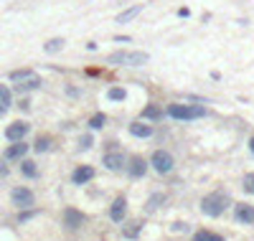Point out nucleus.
Returning a JSON list of instances; mask_svg holds the SVG:
<instances>
[{
    "label": "nucleus",
    "mask_w": 254,
    "mask_h": 241,
    "mask_svg": "<svg viewBox=\"0 0 254 241\" xmlns=\"http://www.w3.org/2000/svg\"><path fill=\"white\" fill-rule=\"evenodd\" d=\"M26 152H28V145L23 140H18V142H13V145L5 150V160H18V158H23Z\"/></svg>",
    "instance_id": "obj_12"
},
{
    "label": "nucleus",
    "mask_w": 254,
    "mask_h": 241,
    "mask_svg": "<svg viewBox=\"0 0 254 241\" xmlns=\"http://www.w3.org/2000/svg\"><path fill=\"white\" fill-rule=\"evenodd\" d=\"M10 102H13V94H10V89L5 84H0V114L10 109Z\"/></svg>",
    "instance_id": "obj_14"
},
{
    "label": "nucleus",
    "mask_w": 254,
    "mask_h": 241,
    "mask_svg": "<svg viewBox=\"0 0 254 241\" xmlns=\"http://www.w3.org/2000/svg\"><path fill=\"white\" fill-rule=\"evenodd\" d=\"M31 76H36L31 69H18V71H13L10 74V79H13V84H20V81H26V79H31Z\"/></svg>",
    "instance_id": "obj_17"
},
{
    "label": "nucleus",
    "mask_w": 254,
    "mask_h": 241,
    "mask_svg": "<svg viewBox=\"0 0 254 241\" xmlns=\"http://www.w3.org/2000/svg\"><path fill=\"white\" fill-rule=\"evenodd\" d=\"M148 173V165H145V160H142L140 155H135L130 160V175L132 178H142V175Z\"/></svg>",
    "instance_id": "obj_13"
},
{
    "label": "nucleus",
    "mask_w": 254,
    "mask_h": 241,
    "mask_svg": "<svg viewBox=\"0 0 254 241\" xmlns=\"http://www.w3.org/2000/svg\"><path fill=\"white\" fill-rule=\"evenodd\" d=\"M150 61V53L145 51H112L109 53V64L117 66H142Z\"/></svg>",
    "instance_id": "obj_1"
},
{
    "label": "nucleus",
    "mask_w": 254,
    "mask_h": 241,
    "mask_svg": "<svg viewBox=\"0 0 254 241\" xmlns=\"http://www.w3.org/2000/svg\"><path fill=\"white\" fill-rule=\"evenodd\" d=\"M160 203H163V195L158 193V195H152V198L148 201V206H145V211H148V213H152V211H155V208H158Z\"/></svg>",
    "instance_id": "obj_24"
},
{
    "label": "nucleus",
    "mask_w": 254,
    "mask_h": 241,
    "mask_svg": "<svg viewBox=\"0 0 254 241\" xmlns=\"http://www.w3.org/2000/svg\"><path fill=\"white\" fill-rule=\"evenodd\" d=\"M109 99H112V102H122L125 99V96H127V92L122 89V86H112V89H109Z\"/></svg>",
    "instance_id": "obj_20"
},
{
    "label": "nucleus",
    "mask_w": 254,
    "mask_h": 241,
    "mask_svg": "<svg viewBox=\"0 0 254 241\" xmlns=\"http://www.w3.org/2000/svg\"><path fill=\"white\" fill-rule=\"evenodd\" d=\"M249 147H252V152H254V137L249 140Z\"/></svg>",
    "instance_id": "obj_30"
},
{
    "label": "nucleus",
    "mask_w": 254,
    "mask_h": 241,
    "mask_svg": "<svg viewBox=\"0 0 254 241\" xmlns=\"http://www.w3.org/2000/svg\"><path fill=\"white\" fill-rule=\"evenodd\" d=\"M244 191L254 195V173H249V175H244Z\"/></svg>",
    "instance_id": "obj_27"
},
{
    "label": "nucleus",
    "mask_w": 254,
    "mask_h": 241,
    "mask_svg": "<svg viewBox=\"0 0 254 241\" xmlns=\"http://www.w3.org/2000/svg\"><path fill=\"white\" fill-rule=\"evenodd\" d=\"M125 216H127V201L119 195V198H115L112 208H109V218L112 221H125Z\"/></svg>",
    "instance_id": "obj_8"
},
{
    "label": "nucleus",
    "mask_w": 254,
    "mask_h": 241,
    "mask_svg": "<svg viewBox=\"0 0 254 241\" xmlns=\"http://www.w3.org/2000/svg\"><path fill=\"white\" fill-rule=\"evenodd\" d=\"M140 13V5H135V8H127V10H122V13H119L117 18H115V23H127V20H132Z\"/></svg>",
    "instance_id": "obj_16"
},
{
    "label": "nucleus",
    "mask_w": 254,
    "mask_h": 241,
    "mask_svg": "<svg viewBox=\"0 0 254 241\" xmlns=\"http://www.w3.org/2000/svg\"><path fill=\"white\" fill-rule=\"evenodd\" d=\"M64 224H66V228H79L84 224V213L74 211V208H66L64 211Z\"/></svg>",
    "instance_id": "obj_9"
},
{
    "label": "nucleus",
    "mask_w": 254,
    "mask_h": 241,
    "mask_svg": "<svg viewBox=\"0 0 254 241\" xmlns=\"http://www.w3.org/2000/svg\"><path fill=\"white\" fill-rule=\"evenodd\" d=\"M104 165L109 168V170H122L125 168V155H122V152H107V155H104Z\"/></svg>",
    "instance_id": "obj_10"
},
{
    "label": "nucleus",
    "mask_w": 254,
    "mask_h": 241,
    "mask_svg": "<svg viewBox=\"0 0 254 241\" xmlns=\"http://www.w3.org/2000/svg\"><path fill=\"white\" fill-rule=\"evenodd\" d=\"M226 206H229V198L224 193H208V195H203V201H201V211L206 216L216 218V216H221L226 211Z\"/></svg>",
    "instance_id": "obj_2"
},
{
    "label": "nucleus",
    "mask_w": 254,
    "mask_h": 241,
    "mask_svg": "<svg viewBox=\"0 0 254 241\" xmlns=\"http://www.w3.org/2000/svg\"><path fill=\"white\" fill-rule=\"evenodd\" d=\"M168 114L173 119H196V117H203L206 109L203 107H188V104H170Z\"/></svg>",
    "instance_id": "obj_3"
},
{
    "label": "nucleus",
    "mask_w": 254,
    "mask_h": 241,
    "mask_svg": "<svg viewBox=\"0 0 254 241\" xmlns=\"http://www.w3.org/2000/svg\"><path fill=\"white\" fill-rule=\"evenodd\" d=\"M150 162H152V168H155L158 173H163V175L170 173L173 165H175V162H173V155H170V152H165V150H155V152H152Z\"/></svg>",
    "instance_id": "obj_4"
},
{
    "label": "nucleus",
    "mask_w": 254,
    "mask_h": 241,
    "mask_svg": "<svg viewBox=\"0 0 254 241\" xmlns=\"http://www.w3.org/2000/svg\"><path fill=\"white\" fill-rule=\"evenodd\" d=\"M20 173H23L26 178H36V175H38V170H36V162L23 160V165H20Z\"/></svg>",
    "instance_id": "obj_18"
},
{
    "label": "nucleus",
    "mask_w": 254,
    "mask_h": 241,
    "mask_svg": "<svg viewBox=\"0 0 254 241\" xmlns=\"http://www.w3.org/2000/svg\"><path fill=\"white\" fill-rule=\"evenodd\" d=\"M234 216H237V221H241V224H254V206L237 203L234 206Z\"/></svg>",
    "instance_id": "obj_6"
},
{
    "label": "nucleus",
    "mask_w": 254,
    "mask_h": 241,
    "mask_svg": "<svg viewBox=\"0 0 254 241\" xmlns=\"http://www.w3.org/2000/svg\"><path fill=\"white\" fill-rule=\"evenodd\" d=\"M33 147H36L38 152H46V150H51V137H49V135H41V137L36 140V145H33Z\"/></svg>",
    "instance_id": "obj_21"
},
{
    "label": "nucleus",
    "mask_w": 254,
    "mask_h": 241,
    "mask_svg": "<svg viewBox=\"0 0 254 241\" xmlns=\"http://www.w3.org/2000/svg\"><path fill=\"white\" fill-rule=\"evenodd\" d=\"M104 119H107L104 114H94V117L89 119V127H92V129H102V127H104Z\"/></svg>",
    "instance_id": "obj_26"
},
{
    "label": "nucleus",
    "mask_w": 254,
    "mask_h": 241,
    "mask_svg": "<svg viewBox=\"0 0 254 241\" xmlns=\"http://www.w3.org/2000/svg\"><path fill=\"white\" fill-rule=\"evenodd\" d=\"M61 46H64V38H51V41L46 43V51H49V53H53V51H61Z\"/></svg>",
    "instance_id": "obj_25"
},
{
    "label": "nucleus",
    "mask_w": 254,
    "mask_h": 241,
    "mask_svg": "<svg viewBox=\"0 0 254 241\" xmlns=\"http://www.w3.org/2000/svg\"><path fill=\"white\" fill-rule=\"evenodd\" d=\"M79 142H82V150H86V147H89V145H92V137H89V135H86V137H82Z\"/></svg>",
    "instance_id": "obj_29"
},
{
    "label": "nucleus",
    "mask_w": 254,
    "mask_h": 241,
    "mask_svg": "<svg viewBox=\"0 0 254 241\" xmlns=\"http://www.w3.org/2000/svg\"><path fill=\"white\" fill-rule=\"evenodd\" d=\"M28 135V125L26 122H13L8 129H5V137L10 140V142H18V140H23Z\"/></svg>",
    "instance_id": "obj_7"
},
{
    "label": "nucleus",
    "mask_w": 254,
    "mask_h": 241,
    "mask_svg": "<svg viewBox=\"0 0 254 241\" xmlns=\"http://www.w3.org/2000/svg\"><path fill=\"white\" fill-rule=\"evenodd\" d=\"M193 241H224V239L216 236V234H211V231H196L193 234Z\"/></svg>",
    "instance_id": "obj_19"
},
{
    "label": "nucleus",
    "mask_w": 254,
    "mask_h": 241,
    "mask_svg": "<svg viewBox=\"0 0 254 241\" xmlns=\"http://www.w3.org/2000/svg\"><path fill=\"white\" fill-rule=\"evenodd\" d=\"M38 84H41V79H38V76H31V79H26V81H20V84H18V89L28 92V89H36Z\"/></svg>",
    "instance_id": "obj_22"
},
{
    "label": "nucleus",
    "mask_w": 254,
    "mask_h": 241,
    "mask_svg": "<svg viewBox=\"0 0 254 241\" xmlns=\"http://www.w3.org/2000/svg\"><path fill=\"white\" fill-rule=\"evenodd\" d=\"M130 132L135 137H150L152 135V127L150 125H142V122H135V125H130Z\"/></svg>",
    "instance_id": "obj_15"
},
{
    "label": "nucleus",
    "mask_w": 254,
    "mask_h": 241,
    "mask_svg": "<svg viewBox=\"0 0 254 241\" xmlns=\"http://www.w3.org/2000/svg\"><path fill=\"white\" fill-rule=\"evenodd\" d=\"M140 226H142L140 221H135V224H127V228H125V231H122V234H125L127 239H135V236L140 234Z\"/></svg>",
    "instance_id": "obj_23"
},
{
    "label": "nucleus",
    "mask_w": 254,
    "mask_h": 241,
    "mask_svg": "<svg viewBox=\"0 0 254 241\" xmlns=\"http://www.w3.org/2000/svg\"><path fill=\"white\" fill-rule=\"evenodd\" d=\"M142 114H145L148 119H160V109L158 107H145V112H142Z\"/></svg>",
    "instance_id": "obj_28"
},
{
    "label": "nucleus",
    "mask_w": 254,
    "mask_h": 241,
    "mask_svg": "<svg viewBox=\"0 0 254 241\" xmlns=\"http://www.w3.org/2000/svg\"><path fill=\"white\" fill-rule=\"evenodd\" d=\"M94 178V168L92 165H79L74 170V183L76 185H84V183H89Z\"/></svg>",
    "instance_id": "obj_11"
},
{
    "label": "nucleus",
    "mask_w": 254,
    "mask_h": 241,
    "mask_svg": "<svg viewBox=\"0 0 254 241\" xmlns=\"http://www.w3.org/2000/svg\"><path fill=\"white\" fill-rule=\"evenodd\" d=\"M13 203L18 206V208H31L33 206V191H28V188H13Z\"/></svg>",
    "instance_id": "obj_5"
}]
</instances>
